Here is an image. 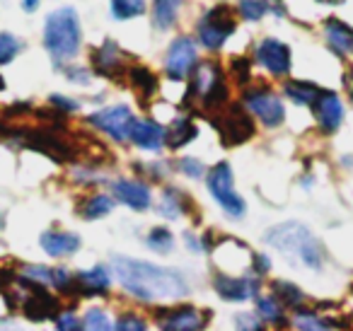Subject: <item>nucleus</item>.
Masks as SVG:
<instances>
[{
  "instance_id": "obj_1",
  "label": "nucleus",
  "mask_w": 353,
  "mask_h": 331,
  "mask_svg": "<svg viewBox=\"0 0 353 331\" xmlns=\"http://www.w3.org/2000/svg\"><path fill=\"white\" fill-rule=\"evenodd\" d=\"M112 266L119 285L141 302L162 305V302H176L189 295L187 278L174 268L131 257H114Z\"/></svg>"
},
{
  "instance_id": "obj_2",
  "label": "nucleus",
  "mask_w": 353,
  "mask_h": 331,
  "mask_svg": "<svg viewBox=\"0 0 353 331\" xmlns=\"http://www.w3.org/2000/svg\"><path fill=\"white\" fill-rule=\"evenodd\" d=\"M264 239H266V244L279 249L281 254L300 259L307 268H314V271L322 268V263H324L322 244L317 242V237H314L305 225H300V223L276 225V228H271L269 232L264 234Z\"/></svg>"
},
{
  "instance_id": "obj_3",
  "label": "nucleus",
  "mask_w": 353,
  "mask_h": 331,
  "mask_svg": "<svg viewBox=\"0 0 353 331\" xmlns=\"http://www.w3.org/2000/svg\"><path fill=\"white\" fill-rule=\"evenodd\" d=\"M44 46L51 59L63 63L73 59L80 49V20L73 8H61L46 17L44 27Z\"/></svg>"
},
{
  "instance_id": "obj_4",
  "label": "nucleus",
  "mask_w": 353,
  "mask_h": 331,
  "mask_svg": "<svg viewBox=\"0 0 353 331\" xmlns=\"http://www.w3.org/2000/svg\"><path fill=\"white\" fill-rule=\"evenodd\" d=\"M208 191L213 194V199L218 201L223 210L230 218H242L245 215V201L235 191V177H232V167L228 162H218L211 172H208Z\"/></svg>"
},
{
  "instance_id": "obj_5",
  "label": "nucleus",
  "mask_w": 353,
  "mask_h": 331,
  "mask_svg": "<svg viewBox=\"0 0 353 331\" xmlns=\"http://www.w3.org/2000/svg\"><path fill=\"white\" fill-rule=\"evenodd\" d=\"M223 146H242L254 136V121L242 104H232L213 117Z\"/></svg>"
},
{
  "instance_id": "obj_6",
  "label": "nucleus",
  "mask_w": 353,
  "mask_h": 331,
  "mask_svg": "<svg viewBox=\"0 0 353 331\" xmlns=\"http://www.w3.org/2000/svg\"><path fill=\"white\" fill-rule=\"evenodd\" d=\"M199 41L206 46L208 51H218L228 41V37L235 32V17L232 10L225 6H218L208 10L199 22Z\"/></svg>"
},
{
  "instance_id": "obj_7",
  "label": "nucleus",
  "mask_w": 353,
  "mask_h": 331,
  "mask_svg": "<svg viewBox=\"0 0 353 331\" xmlns=\"http://www.w3.org/2000/svg\"><path fill=\"white\" fill-rule=\"evenodd\" d=\"M88 123H92L94 128L104 131L117 143H123L131 136V128H133V123H136V119H133V112L126 104H117V107H107V109H102V112L90 114Z\"/></svg>"
},
{
  "instance_id": "obj_8",
  "label": "nucleus",
  "mask_w": 353,
  "mask_h": 331,
  "mask_svg": "<svg viewBox=\"0 0 353 331\" xmlns=\"http://www.w3.org/2000/svg\"><path fill=\"white\" fill-rule=\"evenodd\" d=\"M245 109L252 112L266 128H276L283 123L285 119V109L283 102L276 97L271 90H247L245 92Z\"/></svg>"
},
{
  "instance_id": "obj_9",
  "label": "nucleus",
  "mask_w": 353,
  "mask_h": 331,
  "mask_svg": "<svg viewBox=\"0 0 353 331\" xmlns=\"http://www.w3.org/2000/svg\"><path fill=\"white\" fill-rule=\"evenodd\" d=\"M261 278L254 273L247 276H228V273H216L213 276V290L228 302H245L259 297Z\"/></svg>"
},
{
  "instance_id": "obj_10",
  "label": "nucleus",
  "mask_w": 353,
  "mask_h": 331,
  "mask_svg": "<svg viewBox=\"0 0 353 331\" xmlns=\"http://www.w3.org/2000/svg\"><path fill=\"white\" fill-rule=\"evenodd\" d=\"M208 321H211V312H203L194 305L172 307L157 317L160 331H203Z\"/></svg>"
},
{
  "instance_id": "obj_11",
  "label": "nucleus",
  "mask_w": 353,
  "mask_h": 331,
  "mask_svg": "<svg viewBox=\"0 0 353 331\" xmlns=\"http://www.w3.org/2000/svg\"><path fill=\"white\" fill-rule=\"evenodd\" d=\"M167 75L172 80H184L187 75L194 73L196 68V44L192 41V37H179L170 44L165 59Z\"/></svg>"
},
{
  "instance_id": "obj_12",
  "label": "nucleus",
  "mask_w": 353,
  "mask_h": 331,
  "mask_svg": "<svg viewBox=\"0 0 353 331\" xmlns=\"http://www.w3.org/2000/svg\"><path fill=\"white\" fill-rule=\"evenodd\" d=\"M25 285L30 288V295H27L25 302H22V312H25L27 319L44 321V319H49V317H54L56 319V314H59V300L51 297L44 288L32 285V283H25Z\"/></svg>"
},
{
  "instance_id": "obj_13",
  "label": "nucleus",
  "mask_w": 353,
  "mask_h": 331,
  "mask_svg": "<svg viewBox=\"0 0 353 331\" xmlns=\"http://www.w3.org/2000/svg\"><path fill=\"white\" fill-rule=\"evenodd\" d=\"M256 61L274 75L290 73V49L279 39H264L256 46Z\"/></svg>"
},
{
  "instance_id": "obj_14",
  "label": "nucleus",
  "mask_w": 353,
  "mask_h": 331,
  "mask_svg": "<svg viewBox=\"0 0 353 331\" xmlns=\"http://www.w3.org/2000/svg\"><path fill=\"white\" fill-rule=\"evenodd\" d=\"M314 109V119H317L319 128L324 133H334L343 121V107H341V99L336 97L334 92L329 90H322V94L317 97V102L312 104Z\"/></svg>"
},
{
  "instance_id": "obj_15",
  "label": "nucleus",
  "mask_w": 353,
  "mask_h": 331,
  "mask_svg": "<svg viewBox=\"0 0 353 331\" xmlns=\"http://www.w3.org/2000/svg\"><path fill=\"white\" fill-rule=\"evenodd\" d=\"M112 194L117 201H121L123 205L133 210H145L150 208V189H148L143 181H133V179H119L112 184Z\"/></svg>"
},
{
  "instance_id": "obj_16",
  "label": "nucleus",
  "mask_w": 353,
  "mask_h": 331,
  "mask_svg": "<svg viewBox=\"0 0 353 331\" xmlns=\"http://www.w3.org/2000/svg\"><path fill=\"white\" fill-rule=\"evenodd\" d=\"M92 66L104 78H119L123 70L128 73L121 49H119V44H114V41H104L97 51H92Z\"/></svg>"
},
{
  "instance_id": "obj_17",
  "label": "nucleus",
  "mask_w": 353,
  "mask_h": 331,
  "mask_svg": "<svg viewBox=\"0 0 353 331\" xmlns=\"http://www.w3.org/2000/svg\"><path fill=\"white\" fill-rule=\"evenodd\" d=\"M109 288H112V276L104 266H92L75 273V292L78 295H104V292H109Z\"/></svg>"
},
{
  "instance_id": "obj_18",
  "label": "nucleus",
  "mask_w": 353,
  "mask_h": 331,
  "mask_svg": "<svg viewBox=\"0 0 353 331\" xmlns=\"http://www.w3.org/2000/svg\"><path fill=\"white\" fill-rule=\"evenodd\" d=\"M27 143H30L34 150L51 155L54 160H70V157H73V148L61 136H56L54 131H44V128H41V131H32L30 136H27Z\"/></svg>"
},
{
  "instance_id": "obj_19",
  "label": "nucleus",
  "mask_w": 353,
  "mask_h": 331,
  "mask_svg": "<svg viewBox=\"0 0 353 331\" xmlns=\"http://www.w3.org/2000/svg\"><path fill=\"white\" fill-rule=\"evenodd\" d=\"M165 136H167V131L157 121H150V119H141V121L133 123L128 141H133L138 148H143V150L157 152L162 146H165Z\"/></svg>"
},
{
  "instance_id": "obj_20",
  "label": "nucleus",
  "mask_w": 353,
  "mask_h": 331,
  "mask_svg": "<svg viewBox=\"0 0 353 331\" xmlns=\"http://www.w3.org/2000/svg\"><path fill=\"white\" fill-rule=\"evenodd\" d=\"M41 249H44L49 257H70L80 249V237L73 232H65V230H49V232L41 234L39 239Z\"/></svg>"
},
{
  "instance_id": "obj_21",
  "label": "nucleus",
  "mask_w": 353,
  "mask_h": 331,
  "mask_svg": "<svg viewBox=\"0 0 353 331\" xmlns=\"http://www.w3.org/2000/svg\"><path fill=\"white\" fill-rule=\"evenodd\" d=\"M223 80V73L216 63H201L194 68L192 73V85H189V94H196V97H206L213 88Z\"/></svg>"
},
{
  "instance_id": "obj_22",
  "label": "nucleus",
  "mask_w": 353,
  "mask_h": 331,
  "mask_svg": "<svg viewBox=\"0 0 353 331\" xmlns=\"http://www.w3.org/2000/svg\"><path fill=\"white\" fill-rule=\"evenodd\" d=\"M324 34H327L329 46H332L339 56H343L346 51L353 49V30L348 25H343L341 20H327Z\"/></svg>"
},
{
  "instance_id": "obj_23",
  "label": "nucleus",
  "mask_w": 353,
  "mask_h": 331,
  "mask_svg": "<svg viewBox=\"0 0 353 331\" xmlns=\"http://www.w3.org/2000/svg\"><path fill=\"white\" fill-rule=\"evenodd\" d=\"M196 126H194L192 119L182 117V119H174L172 121V126L167 128V136H165V143L172 148V150H179V148H184L187 143H192L194 138H196Z\"/></svg>"
},
{
  "instance_id": "obj_24",
  "label": "nucleus",
  "mask_w": 353,
  "mask_h": 331,
  "mask_svg": "<svg viewBox=\"0 0 353 331\" xmlns=\"http://www.w3.org/2000/svg\"><path fill=\"white\" fill-rule=\"evenodd\" d=\"M285 94L288 99H293L300 107H312L317 102V97L322 94V90L312 83H303V80H293V83L285 85Z\"/></svg>"
},
{
  "instance_id": "obj_25",
  "label": "nucleus",
  "mask_w": 353,
  "mask_h": 331,
  "mask_svg": "<svg viewBox=\"0 0 353 331\" xmlns=\"http://www.w3.org/2000/svg\"><path fill=\"white\" fill-rule=\"evenodd\" d=\"M189 210V203H187V196L182 194L179 189H165L162 194V201H160V213L170 220H176L179 215H184Z\"/></svg>"
},
{
  "instance_id": "obj_26",
  "label": "nucleus",
  "mask_w": 353,
  "mask_h": 331,
  "mask_svg": "<svg viewBox=\"0 0 353 331\" xmlns=\"http://www.w3.org/2000/svg\"><path fill=\"white\" fill-rule=\"evenodd\" d=\"M114 208V201L109 199V196L104 194H94L90 196V199L83 201V205H80V215H83L85 220H99L104 218V215H109Z\"/></svg>"
},
{
  "instance_id": "obj_27",
  "label": "nucleus",
  "mask_w": 353,
  "mask_h": 331,
  "mask_svg": "<svg viewBox=\"0 0 353 331\" xmlns=\"http://www.w3.org/2000/svg\"><path fill=\"white\" fill-rule=\"evenodd\" d=\"M54 276H56V268L27 263V266L20 268V276L17 278L25 283H32V285H39V288H54Z\"/></svg>"
},
{
  "instance_id": "obj_28",
  "label": "nucleus",
  "mask_w": 353,
  "mask_h": 331,
  "mask_svg": "<svg viewBox=\"0 0 353 331\" xmlns=\"http://www.w3.org/2000/svg\"><path fill=\"white\" fill-rule=\"evenodd\" d=\"M271 290H274L271 295H274L283 307H300L305 302V292L288 281H274L271 283Z\"/></svg>"
},
{
  "instance_id": "obj_29",
  "label": "nucleus",
  "mask_w": 353,
  "mask_h": 331,
  "mask_svg": "<svg viewBox=\"0 0 353 331\" xmlns=\"http://www.w3.org/2000/svg\"><path fill=\"white\" fill-rule=\"evenodd\" d=\"M128 78H131V85L143 94V97H152L157 92V78L155 73H150L143 66H131L128 68Z\"/></svg>"
},
{
  "instance_id": "obj_30",
  "label": "nucleus",
  "mask_w": 353,
  "mask_h": 331,
  "mask_svg": "<svg viewBox=\"0 0 353 331\" xmlns=\"http://www.w3.org/2000/svg\"><path fill=\"white\" fill-rule=\"evenodd\" d=\"M256 314L261 317V321H269V324H283V305L276 300L274 295H259L256 297Z\"/></svg>"
},
{
  "instance_id": "obj_31",
  "label": "nucleus",
  "mask_w": 353,
  "mask_h": 331,
  "mask_svg": "<svg viewBox=\"0 0 353 331\" xmlns=\"http://www.w3.org/2000/svg\"><path fill=\"white\" fill-rule=\"evenodd\" d=\"M293 326L298 331H336L327 319H324V317L314 314V312H307V310L295 312V314H293Z\"/></svg>"
},
{
  "instance_id": "obj_32",
  "label": "nucleus",
  "mask_w": 353,
  "mask_h": 331,
  "mask_svg": "<svg viewBox=\"0 0 353 331\" xmlns=\"http://www.w3.org/2000/svg\"><path fill=\"white\" fill-rule=\"evenodd\" d=\"M179 6H182V0H155V10H152L155 25L160 27V30H167V27L174 25Z\"/></svg>"
},
{
  "instance_id": "obj_33",
  "label": "nucleus",
  "mask_w": 353,
  "mask_h": 331,
  "mask_svg": "<svg viewBox=\"0 0 353 331\" xmlns=\"http://www.w3.org/2000/svg\"><path fill=\"white\" fill-rule=\"evenodd\" d=\"M83 331H117V324H112V319L102 307H92L83 317Z\"/></svg>"
},
{
  "instance_id": "obj_34",
  "label": "nucleus",
  "mask_w": 353,
  "mask_h": 331,
  "mask_svg": "<svg viewBox=\"0 0 353 331\" xmlns=\"http://www.w3.org/2000/svg\"><path fill=\"white\" fill-rule=\"evenodd\" d=\"M145 12V0H112V15L117 20H131Z\"/></svg>"
},
{
  "instance_id": "obj_35",
  "label": "nucleus",
  "mask_w": 353,
  "mask_h": 331,
  "mask_svg": "<svg viewBox=\"0 0 353 331\" xmlns=\"http://www.w3.org/2000/svg\"><path fill=\"white\" fill-rule=\"evenodd\" d=\"M145 244L152 249V252L167 254L172 247H174V237H172V232L167 228H152L150 232H148Z\"/></svg>"
},
{
  "instance_id": "obj_36",
  "label": "nucleus",
  "mask_w": 353,
  "mask_h": 331,
  "mask_svg": "<svg viewBox=\"0 0 353 331\" xmlns=\"http://www.w3.org/2000/svg\"><path fill=\"white\" fill-rule=\"evenodd\" d=\"M20 49H22V44L15 37L8 34V32H0V66L10 63V61L20 54Z\"/></svg>"
},
{
  "instance_id": "obj_37",
  "label": "nucleus",
  "mask_w": 353,
  "mask_h": 331,
  "mask_svg": "<svg viewBox=\"0 0 353 331\" xmlns=\"http://www.w3.org/2000/svg\"><path fill=\"white\" fill-rule=\"evenodd\" d=\"M237 10L245 20H261L269 10V3L266 0H240Z\"/></svg>"
},
{
  "instance_id": "obj_38",
  "label": "nucleus",
  "mask_w": 353,
  "mask_h": 331,
  "mask_svg": "<svg viewBox=\"0 0 353 331\" xmlns=\"http://www.w3.org/2000/svg\"><path fill=\"white\" fill-rule=\"evenodd\" d=\"M56 331H83V321L73 310H65L56 314Z\"/></svg>"
},
{
  "instance_id": "obj_39",
  "label": "nucleus",
  "mask_w": 353,
  "mask_h": 331,
  "mask_svg": "<svg viewBox=\"0 0 353 331\" xmlns=\"http://www.w3.org/2000/svg\"><path fill=\"white\" fill-rule=\"evenodd\" d=\"M235 329L237 331H264L259 314H250V312H242L235 317Z\"/></svg>"
},
{
  "instance_id": "obj_40",
  "label": "nucleus",
  "mask_w": 353,
  "mask_h": 331,
  "mask_svg": "<svg viewBox=\"0 0 353 331\" xmlns=\"http://www.w3.org/2000/svg\"><path fill=\"white\" fill-rule=\"evenodd\" d=\"M117 331H150L138 314H121L117 319Z\"/></svg>"
},
{
  "instance_id": "obj_41",
  "label": "nucleus",
  "mask_w": 353,
  "mask_h": 331,
  "mask_svg": "<svg viewBox=\"0 0 353 331\" xmlns=\"http://www.w3.org/2000/svg\"><path fill=\"white\" fill-rule=\"evenodd\" d=\"M250 70H252L250 59H235L232 61V73H235V80L240 85H245L247 80H250Z\"/></svg>"
},
{
  "instance_id": "obj_42",
  "label": "nucleus",
  "mask_w": 353,
  "mask_h": 331,
  "mask_svg": "<svg viewBox=\"0 0 353 331\" xmlns=\"http://www.w3.org/2000/svg\"><path fill=\"white\" fill-rule=\"evenodd\" d=\"M179 170H182L187 177H194V179L203 177V165L199 160H194V157H184V160H179Z\"/></svg>"
},
{
  "instance_id": "obj_43",
  "label": "nucleus",
  "mask_w": 353,
  "mask_h": 331,
  "mask_svg": "<svg viewBox=\"0 0 353 331\" xmlns=\"http://www.w3.org/2000/svg\"><path fill=\"white\" fill-rule=\"evenodd\" d=\"M51 104L56 107V112H78V109H80V104H78V102L61 97V94H54V97H51Z\"/></svg>"
},
{
  "instance_id": "obj_44",
  "label": "nucleus",
  "mask_w": 353,
  "mask_h": 331,
  "mask_svg": "<svg viewBox=\"0 0 353 331\" xmlns=\"http://www.w3.org/2000/svg\"><path fill=\"white\" fill-rule=\"evenodd\" d=\"M252 268H254L252 273L261 278V276H266V273L271 271V261H269L266 257H261V254H256V257L252 259Z\"/></svg>"
},
{
  "instance_id": "obj_45",
  "label": "nucleus",
  "mask_w": 353,
  "mask_h": 331,
  "mask_svg": "<svg viewBox=\"0 0 353 331\" xmlns=\"http://www.w3.org/2000/svg\"><path fill=\"white\" fill-rule=\"evenodd\" d=\"M68 78L70 80H78V83H88L90 75H85V70H68Z\"/></svg>"
},
{
  "instance_id": "obj_46",
  "label": "nucleus",
  "mask_w": 353,
  "mask_h": 331,
  "mask_svg": "<svg viewBox=\"0 0 353 331\" xmlns=\"http://www.w3.org/2000/svg\"><path fill=\"white\" fill-rule=\"evenodd\" d=\"M187 247L194 249V252H201V244L196 242V237H194L192 232H187Z\"/></svg>"
},
{
  "instance_id": "obj_47",
  "label": "nucleus",
  "mask_w": 353,
  "mask_h": 331,
  "mask_svg": "<svg viewBox=\"0 0 353 331\" xmlns=\"http://www.w3.org/2000/svg\"><path fill=\"white\" fill-rule=\"evenodd\" d=\"M22 8H25L27 12H34L37 8H39V0H22Z\"/></svg>"
},
{
  "instance_id": "obj_48",
  "label": "nucleus",
  "mask_w": 353,
  "mask_h": 331,
  "mask_svg": "<svg viewBox=\"0 0 353 331\" xmlns=\"http://www.w3.org/2000/svg\"><path fill=\"white\" fill-rule=\"evenodd\" d=\"M346 85H348V92H351V99H353V70H351V73H348Z\"/></svg>"
},
{
  "instance_id": "obj_49",
  "label": "nucleus",
  "mask_w": 353,
  "mask_h": 331,
  "mask_svg": "<svg viewBox=\"0 0 353 331\" xmlns=\"http://www.w3.org/2000/svg\"><path fill=\"white\" fill-rule=\"evenodd\" d=\"M3 88H6V80H3V75H0V92H3Z\"/></svg>"
},
{
  "instance_id": "obj_50",
  "label": "nucleus",
  "mask_w": 353,
  "mask_h": 331,
  "mask_svg": "<svg viewBox=\"0 0 353 331\" xmlns=\"http://www.w3.org/2000/svg\"><path fill=\"white\" fill-rule=\"evenodd\" d=\"M3 225H6V223H3V213H0V230H3Z\"/></svg>"
},
{
  "instance_id": "obj_51",
  "label": "nucleus",
  "mask_w": 353,
  "mask_h": 331,
  "mask_svg": "<svg viewBox=\"0 0 353 331\" xmlns=\"http://www.w3.org/2000/svg\"><path fill=\"white\" fill-rule=\"evenodd\" d=\"M351 51H353V49H351Z\"/></svg>"
}]
</instances>
